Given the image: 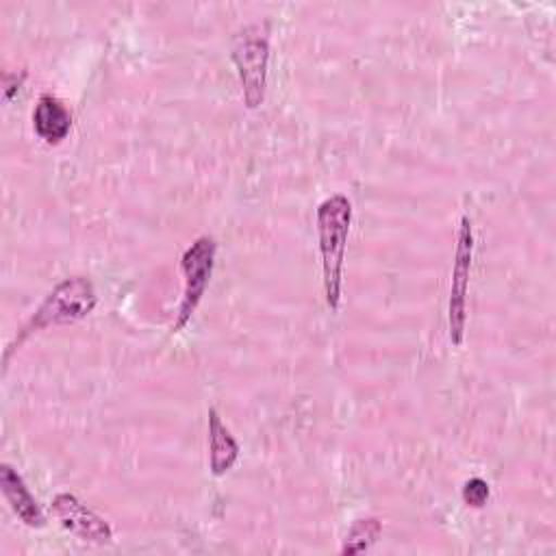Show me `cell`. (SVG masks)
I'll use <instances>...</instances> for the list:
<instances>
[{
  "mask_svg": "<svg viewBox=\"0 0 556 556\" xmlns=\"http://www.w3.org/2000/svg\"><path fill=\"white\" fill-rule=\"evenodd\" d=\"M98 295L96 289L91 285V280L83 278V276H74L67 278L63 282H59L48 295L46 300L39 304V308L33 313V317L24 324V328L20 330V334L15 337V341H11L2 354V367H9V358L11 354L37 330H43L48 326H61V324H74L83 317H87L93 308H96Z\"/></svg>",
  "mask_w": 556,
  "mask_h": 556,
  "instance_id": "1",
  "label": "cell"
},
{
  "mask_svg": "<svg viewBox=\"0 0 556 556\" xmlns=\"http://www.w3.org/2000/svg\"><path fill=\"white\" fill-rule=\"evenodd\" d=\"M473 256V230L471 219L467 215L460 217L454 267H452V289L447 304V324H450V341L454 345L463 343L465 324H467V289H469V271Z\"/></svg>",
  "mask_w": 556,
  "mask_h": 556,
  "instance_id": "5",
  "label": "cell"
},
{
  "mask_svg": "<svg viewBox=\"0 0 556 556\" xmlns=\"http://www.w3.org/2000/svg\"><path fill=\"white\" fill-rule=\"evenodd\" d=\"M232 61L239 70L243 100L250 109H256L265 98L269 39L267 24L245 26L232 43Z\"/></svg>",
  "mask_w": 556,
  "mask_h": 556,
  "instance_id": "3",
  "label": "cell"
},
{
  "mask_svg": "<svg viewBox=\"0 0 556 556\" xmlns=\"http://www.w3.org/2000/svg\"><path fill=\"white\" fill-rule=\"evenodd\" d=\"M460 495H463V502H465L467 506H471V508H482V506L486 504V500H489V484H486V480H482V478H469V480L463 484Z\"/></svg>",
  "mask_w": 556,
  "mask_h": 556,
  "instance_id": "11",
  "label": "cell"
},
{
  "mask_svg": "<svg viewBox=\"0 0 556 556\" xmlns=\"http://www.w3.org/2000/svg\"><path fill=\"white\" fill-rule=\"evenodd\" d=\"M380 530H382V526L376 517L356 519L345 536L341 554H361V552L369 549L376 543V539L380 536Z\"/></svg>",
  "mask_w": 556,
  "mask_h": 556,
  "instance_id": "10",
  "label": "cell"
},
{
  "mask_svg": "<svg viewBox=\"0 0 556 556\" xmlns=\"http://www.w3.org/2000/svg\"><path fill=\"white\" fill-rule=\"evenodd\" d=\"M70 126H72L70 111L59 98L46 93L37 100V106L33 111V128L46 143L63 141L70 132Z\"/></svg>",
  "mask_w": 556,
  "mask_h": 556,
  "instance_id": "8",
  "label": "cell"
},
{
  "mask_svg": "<svg viewBox=\"0 0 556 556\" xmlns=\"http://www.w3.org/2000/svg\"><path fill=\"white\" fill-rule=\"evenodd\" d=\"M350 222H352V204L343 193H334L317 206V235H319V252H321V269H324V293L330 311H337L341 300V271H343Z\"/></svg>",
  "mask_w": 556,
  "mask_h": 556,
  "instance_id": "2",
  "label": "cell"
},
{
  "mask_svg": "<svg viewBox=\"0 0 556 556\" xmlns=\"http://www.w3.org/2000/svg\"><path fill=\"white\" fill-rule=\"evenodd\" d=\"M215 250L217 243L213 237H198L185 252L180 258V269L185 276V289H182V300L178 306V315H176V324L174 330H180L193 315V311L198 308L204 289L208 285L211 271H213V263H215Z\"/></svg>",
  "mask_w": 556,
  "mask_h": 556,
  "instance_id": "4",
  "label": "cell"
},
{
  "mask_svg": "<svg viewBox=\"0 0 556 556\" xmlns=\"http://www.w3.org/2000/svg\"><path fill=\"white\" fill-rule=\"evenodd\" d=\"M208 450H211V471L213 476L226 473L239 458V443L230 430L222 424L215 408H208Z\"/></svg>",
  "mask_w": 556,
  "mask_h": 556,
  "instance_id": "9",
  "label": "cell"
},
{
  "mask_svg": "<svg viewBox=\"0 0 556 556\" xmlns=\"http://www.w3.org/2000/svg\"><path fill=\"white\" fill-rule=\"evenodd\" d=\"M0 489L4 493V500L9 502L11 510L28 526V528H41L46 523V517L37 504V500L30 495L28 486L24 484L22 476L7 463L0 465Z\"/></svg>",
  "mask_w": 556,
  "mask_h": 556,
  "instance_id": "7",
  "label": "cell"
},
{
  "mask_svg": "<svg viewBox=\"0 0 556 556\" xmlns=\"http://www.w3.org/2000/svg\"><path fill=\"white\" fill-rule=\"evenodd\" d=\"M52 513L65 530H70L72 534H76L83 541H91V543H111L113 541V528L72 493L54 495Z\"/></svg>",
  "mask_w": 556,
  "mask_h": 556,
  "instance_id": "6",
  "label": "cell"
}]
</instances>
